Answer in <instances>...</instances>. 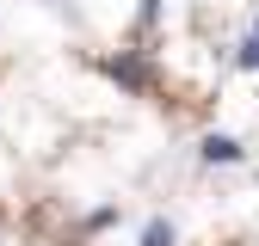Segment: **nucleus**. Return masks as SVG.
Masks as SVG:
<instances>
[{"label": "nucleus", "instance_id": "f257e3e1", "mask_svg": "<svg viewBox=\"0 0 259 246\" xmlns=\"http://www.w3.org/2000/svg\"><path fill=\"white\" fill-rule=\"evenodd\" d=\"M204 160H222V166L241 160V142H235V136H210V142H204Z\"/></svg>", "mask_w": 259, "mask_h": 246}, {"label": "nucleus", "instance_id": "f03ea898", "mask_svg": "<svg viewBox=\"0 0 259 246\" xmlns=\"http://www.w3.org/2000/svg\"><path fill=\"white\" fill-rule=\"evenodd\" d=\"M105 68H111V74H117L123 86H142V61H136V55H111Z\"/></svg>", "mask_w": 259, "mask_h": 246}, {"label": "nucleus", "instance_id": "7ed1b4c3", "mask_svg": "<svg viewBox=\"0 0 259 246\" xmlns=\"http://www.w3.org/2000/svg\"><path fill=\"white\" fill-rule=\"evenodd\" d=\"M142 246H173V228H167V222H148V228H142Z\"/></svg>", "mask_w": 259, "mask_h": 246}, {"label": "nucleus", "instance_id": "20e7f679", "mask_svg": "<svg viewBox=\"0 0 259 246\" xmlns=\"http://www.w3.org/2000/svg\"><path fill=\"white\" fill-rule=\"evenodd\" d=\"M241 68H259V31H253L247 43H241Z\"/></svg>", "mask_w": 259, "mask_h": 246}]
</instances>
